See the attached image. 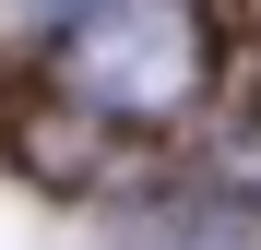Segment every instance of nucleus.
<instances>
[{"label":"nucleus","mask_w":261,"mask_h":250,"mask_svg":"<svg viewBox=\"0 0 261 250\" xmlns=\"http://www.w3.org/2000/svg\"><path fill=\"white\" fill-rule=\"evenodd\" d=\"M71 96L83 107H107V119H178L202 96V72H214V36L190 0H95V12L71 24Z\"/></svg>","instance_id":"1"},{"label":"nucleus","mask_w":261,"mask_h":250,"mask_svg":"<svg viewBox=\"0 0 261 250\" xmlns=\"http://www.w3.org/2000/svg\"><path fill=\"white\" fill-rule=\"evenodd\" d=\"M190 250H261V202H226V215H202Z\"/></svg>","instance_id":"2"}]
</instances>
